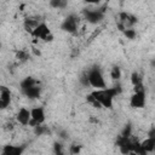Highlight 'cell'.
Here are the masks:
<instances>
[{
	"instance_id": "cell-1",
	"label": "cell",
	"mask_w": 155,
	"mask_h": 155,
	"mask_svg": "<svg viewBox=\"0 0 155 155\" xmlns=\"http://www.w3.org/2000/svg\"><path fill=\"white\" fill-rule=\"evenodd\" d=\"M93 94V97L101 103V105L103 108H113V101L114 98L120 93V87L114 86V87H109V88H98L91 92Z\"/></svg>"
},
{
	"instance_id": "cell-10",
	"label": "cell",
	"mask_w": 155,
	"mask_h": 155,
	"mask_svg": "<svg viewBox=\"0 0 155 155\" xmlns=\"http://www.w3.org/2000/svg\"><path fill=\"white\" fill-rule=\"evenodd\" d=\"M16 120L19 125L22 126H28L30 124V120H31V113L29 109L27 108H21L16 115Z\"/></svg>"
},
{
	"instance_id": "cell-19",
	"label": "cell",
	"mask_w": 155,
	"mask_h": 155,
	"mask_svg": "<svg viewBox=\"0 0 155 155\" xmlns=\"http://www.w3.org/2000/svg\"><path fill=\"white\" fill-rule=\"evenodd\" d=\"M124 35L127 38V39H134L136 38V35H137V33H136V30H134V28H130V29H125L124 31Z\"/></svg>"
},
{
	"instance_id": "cell-23",
	"label": "cell",
	"mask_w": 155,
	"mask_h": 155,
	"mask_svg": "<svg viewBox=\"0 0 155 155\" xmlns=\"http://www.w3.org/2000/svg\"><path fill=\"white\" fill-rule=\"evenodd\" d=\"M56 145V153H62L61 150V144H54Z\"/></svg>"
},
{
	"instance_id": "cell-18",
	"label": "cell",
	"mask_w": 155,
	"mask_h": 155,
	"mask_svg": "<svg viewBox=\"0 0 155 155\" xmlns=\"http://www.w3.org/2000/svg\"><path fill=\"white\" fill-rule=\"evenodd\" d=\"M16 58L18 61H21V62H24V61H27L29 58V53L27 51H24V50H19L17 52V54H16Z\"/></svg>"
},
{
	"instance_id": "cell-9",
	"label": "cell",
	"mask_w": 155,
	"mask_h": 155,
	"mask_svg": "<svg viewBox=\"0 0 155 155\" xmlns=\"http://www.w3.org/2000/svg\"><path fill=\"white\" fill-rule=\"evenodd\" d=\"M30 113H31V120H30L29 126L35 127V126H38V125H42V124L45 122L46 115H45V110H44L42 107L33 108V109H30Z\"/></svg>"
},
{
	"instance_id": "cell-21",
	"label": "cell",
	"mask_w": 155,
	"mask_h": 155,
	"mask_svg": "<svg viewBox=\"0 0 155 155\" xmlns=\"http://www.w3.org/2000/svg\"><path fill=\"white\" fill-rule=\"evenodd\" d=\"M148 137H150V138L154 140V144H155V128H153V130L149 132V136H148ZM154 151H155V150H154Z\"/></svg>"
},
{
	"instance_id": "cell-4",
	"label": "cell",
	"mask_w": 155,
	"mask_h": 155,
	"mask_svg": "<svg viewBox=\"0 0 155 155\" xmlns=\"http://www.w3.org/2000/svg\"><path fill=\"white\" fill-rule=\"evenodd\" d=\"M105 10L104 7H98V8H85L84 10V17L85 19L91 23V24H97L104 18Z\"/></svg>"
},
{
	"instance_id": "cell-6",
	"label": "cell",
	"mask_w": 155,
	"mask_h": 155,
	"mask_svg": "<svg viewBox=\"0 0 155 155\" xmlns=\"http://www.w3.org/2000/svg\"><path fill=\"white\" fill-rule=\"evenodd\" d=\"M33 38L35 39H39V40H42V41H51L53 39V35L50 30V28L47 27V24L45 22H40L39 25L33 30V33L30 34Z\"/></svg>"
},
{
	"instance_id": "cell-5",
	"label": "cell",
	"mask_w": 155,
	"mask_h": 155,
	"mask_svg": "<svg viewBox=\"0 0 155 155\" xmlns=\"http://www.w3.org/2000/svg\"><path fill=\"white\" fill-rule=\"evenodd\" d=\"M136 23H137L136 16L131 15L130 12H120L119 13V17H117V28H119V30L124 31L125 29L133 28Z\"/></svg>"
},
{
	"instance_id": "cell-3",
	"label": "cell",
	"mask_w": 155,
	"mask_h": 155,
	"mask_svg": "<svg viewBox=\"0 0 155 155\" xmlns=\"http://www.w3.org/2000/svg\"><path fill=\"white\" fill-rule=\"evenodd\" d=\"M86 73H87L90 86L94 87L96 90H98V88H105L107 87V84H105L103 73H102V70L98 67H92Z\"/></svg>"
},
{
	"instance_id": "cell-13",
	"label": "cell",
	"mask_w": 155,
	"mask_h": 155,
	"mask_svg": "<svg viewBox=\"0 0 155 155\" xmlns=\"http://www.w3.org/2000/svg\"><path fill=\"white\" fill-rule=\"evenodd\" d=\"M39 23H40L39 19H36V18H34V17H29V18H27V19L24 21V29H25L27 31H29V34H31L33 30L39 25Z\"/></svg>"
},
{
	"instance_id": "cell-15",
	"label": "cell",
	"mask_w": 155,
	"mask_h": 155,
	"mask_svg": "<svg viewBox=\"0 0 155 155\" xmlns=\"http://www.w3.org/2000/svg\"><path fill=\"white\" fill-rule=\"evenodd\" d=\"M68 0H50V6L53 8H65Z\"/></svg>"
},
{
	"instance_id": "cell-7",
	"label": "cell",
	"mask_w": 155,
	"mask_h": 155,
	"mask_svg": "<svg viewBox=\"0 0 155 155\" xmlns=\"http://www.w3.org/2000/svg\"><path fill=\"white\" fill-rule=\"evenodd\" d=\"M61 28L69 34H75L79 30V18L75 15H69L62 22Z\"/></svg>"
},
{
	"instance_id": "cell-17",
	"label": "cell",
	"mask_w": 155,
	"mask_h": 155,
	"mask_svg": "<svg viewBox=\"0 0 155 155\" xmlns=\"http://www.w3.org/2000/svg\"><path fill=\"white\" fill-rule=\"evenodd\" d=\"M110 76L113 80H119L121 78V69L119 67H113L110 71Z\"/></svg>"
},
{
	"instance_id": "cell-22",
	"label": "cell",
	"mask_w": 155,
	"mask_h": 155,
	"mask_svg": "<svg viewBox=\"0 0 155 155\" xmlns=\"http://www.w3.org/2000/svg\"><path fill=\"white\" fill-rule=\"evenodd\" d=\"M85 2H87L90 5H97L101 2V0H85Z\"/></svg>"
},
{
	"instance_id": "cell-12",
	"label": "cell",
	"mask_w": 155,
	"mask_h": 155,
	"mask_svg": "<svg viewBox=\"0 0 155 155\" xmlns=\"http://www.w3.org/2000/svg\"><path fill=\"white\" fill-rule=\"evenodd\" d=\"M131 84L133 86V91H139V90H144L143 86V78L140 76L139 73L133 71L131 74Z\"/></svg>"
},
{
	"instance_id": "cell-14",
	"label": "cell",
	"mask_w": 155,
	"mask_h": 155,
	"mask_svg": "<svg viewBox=\"0 0 155 155\" xmlns=\"http://www.w3.org/2000/svg\"><path fill=\"white\" fill-rule=\"evenodd\" d=\"M22 151L23 149L17 145H5V148L2 149L4 155H19Z\"/></svg>"
},
{
	"instance_id": "cell-16",
	"label": "cell",
	"mask_w": 155,
	"mask_h": 155,
	"mask_svg": "<svg viewBox=\"0 0 155 155\" xmlns=\"http://www.w3.org/2000/svg\"><path fill=\"white\" fill-rule=\"evenodd\" d=\"M86 101H87V103H90L92 107H94V108H103L102 105H101V103L93 97V94L92 93H90V94H87V97H86Z\"/></svg>"
},
{
	"instance_id": "cell-2",
	"label": "cell",
	"mask_w": 155,
	"mask_h": 155,
	"mask_svg": "<svg viewBox=\"0 0 155 155\" xmlns=\"http://www.w3.org/2000/svg\"><path fill=\"white\" fill-rule=\"evenodd\" d=\"M21 91L28 98H31V99L39 98V96L41 93L40 82L38 80H35L34 78H30V76L29 78H25L21 82Z\"/></svg>"
},
{
	"instance_id": "cell-8",
	"label": "cell",
	"mask_w": 155,
	"mask_h": 155,
	"mask_svg": "<svg viewBox=\"0 0 155 155\" xmlns=\"http://www.w3.org/2000/svg\"><path fill=\"white\" fill-rule=\"evenodd\" d=\"M145 90H139V91H134L133 94L130 98V104L132 108L136 109H142L145 107Z\"/></svg>"
},
{
	"instance_id": "cell-11",
	"label": "cell",
	"mask_w": 155,
	"mask_h": 155,
	"mask_svg": "<svg viewBox=\"0 0 155 155\" xmlns=\"http://www.w3.org/2000/svg\"><path fill=\"white\" fill-rule=\"evenodd\" d=\"M11 103V91L2 86L0 88V108L1 109H6Z\"/></svg>"
},
{
	"instance_id": "cell-20",
	"label": "cell",
	"mask_w": 155,
	"mask_h": 155,
	"mask_svg": "<svg viewBox=\"0 0 155 155\" xmlns=\"http://www.w3.org/2000/svg\"><path fill=\"white\" fill-rule=\"evenodd\" d=\"M80 151V147H78V145H71V148H70V153L71 154H76V153H79Z\"/></svg>"
}]
</instances>
